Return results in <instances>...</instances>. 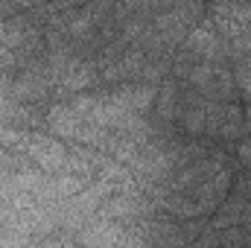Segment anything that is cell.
Wrapping results in <instances>:
<instances>
[{"mask_svg":"<svg viewBox=\"0 0 251 248\" xmlns=\"http://www.w3.org/2000/svg\"><path fill=\"white\" fill-rule=\"evenodd\" d=\"M82 240L91 248H140V243H137L134 237H128L126 231H120V228L111 225V222H97V225H91V228L82 234Z\"/></svg>","mask_w":251,"mask_h":248,"instance_id":"1","label":"cell"},{"mask_svg":"<svg viewBox=\"0 0 251 248\" xmlns=\"http://www.w3.org/2000/svg\"><path fill=\"white\" fill-rule=\"evenodd\" d=\"M26 149H29V155H32L38 164H44V167H62L64 164V149L56 140H50V137H29Z\"/></svg>","mask_w":251,"mask_h":248,"instance_id":"2","label":"cell"}]
</instances>
